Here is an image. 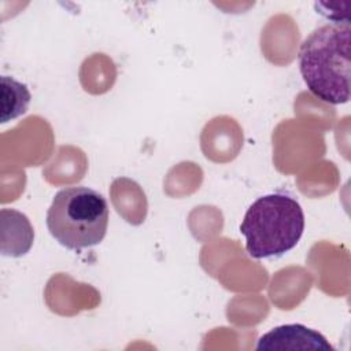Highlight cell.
<instances>
[{"label": "cell", "instance_id": "cell-1", "mask_svg": "<svg viewBox=\"0 0 351 351\" xmlns=\"http://www.w3.org/2000/svg\"><path fill=\"white\" fill-rule=\"evenodd\" d=\"M350 22L326 23L313 30L299 48V70L308 90L328 104L350 100Z\"/></svg>", "mask_w": 351, "mask_h": 351}, {"label": "cell", "instance_id": "cell-2", "mask_svg": "<svg viewBox=\"0 0 351 351\" xmlns=\"http://www.w3.org/2000/svg\"><path fill=\"white\" fill-rule=\"evenodd\" d=\"M303 230L302 206L292 196L280 192L258 197L240 225L245 251L254 259L282 256L296 247Z\"/></svg>", "mask_w": 351, "mask_h": 351}, {"label": "cell", "instance_id": "cell-3", "mask_svg": "<svg viewBox=\"0 0 351 351\" xmlns=\"http://www.w3.org/2000/svg\"><path fill=\"white\" fill-rule=\"evenodd\" d=\"M108 226L107 200L88 186L60 189L47 213L51 236L69 250H82L101 243Z\"/></svg>", "mask_w": 351, "mask_h": 351}, {"label": "cell", "instance_id": "cell-4", "mask_svg": "<svg viewBox=\"0 0 351 351\" xmlns=\"http://www.w3.org/2000/svg\"><path fill=\"white\" fill-rule=\"evenodd\" d=\"M258 351H335L318 330L302 324H285L273 328L258 339Z\"/></svg>", "mask_w": 351, "mask_h": 351}, {"label": "cell", "instance_id": "cell-5", "mask_svg": "<svg viewBox=\"0 0 351 351\" xmlns=\"http://www.w3.org/2000/svg\"><path fill=\"white\" fill-rule=\"evenodd\" d=\"M1 112L0 122L12 121L27 111L32 93L27 86L10 75H1Z\"/></svg>", "mask_w": 351, "mask_h": 351}, {"label": "cell", "instance_id": "cell-6", "mask_svg": "<svg viewBox=\"0 0 351 351\" xmlns=\"http://www.w3.org/2000/svg\"><path fill=\"white\" fill-rule=\"evenodd\" d=\"M1 219L11 226V247L7 252L8 256L25 255L33 244L34 233L27 217L16 210L3 208Z\"/></svg>", "mask_w": 351, "mask_h": 351}]
</instances>
